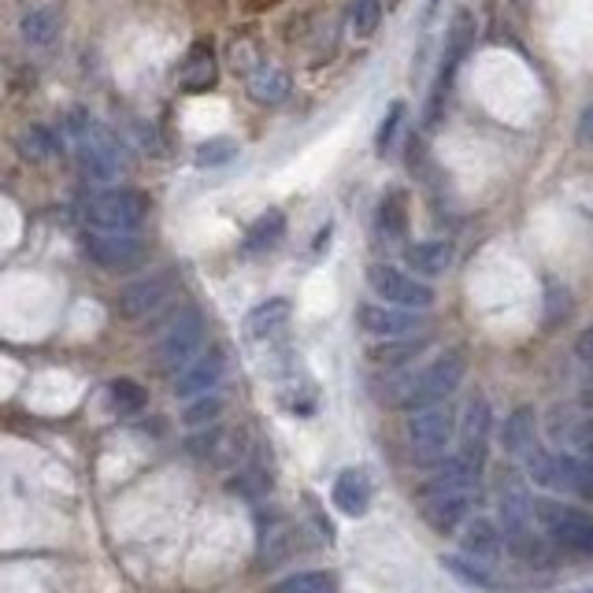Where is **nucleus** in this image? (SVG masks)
Instances as JSON below:
<instances>
[{
    "label": "nucleus",
    "mask_w": 593,
    "mask_h": 593,
    "mask_svg": "<svg viewBox=\"0 0 593 593\" xmlns=\"http://www.w3.org/2000/svg\"><path fill=\"white\" fill-rule=\"evenodd\" d=\"M67 138H71V149L79 157L82 171L96 182H115L126 168V152L123 145L115 141V134L109 126H101L90 112L75 109L67 112Z\"/></svg>",
    "instance_id": "nucleus-1"
},
{
    "label": "nucleus",
    "mask_w": 593,
    "mask_h": 593,
    "mask_svg": "<svg viewBox=\"0 0 593 593\" xmlns=\"http://www.w3.org/2000/svg\"><path fill=\"white\" fill-rule=\"evenodd\" d=\"M152 212L149 193L134 186H109L96 190L82 204V219L90 230H104V235H138Z\"/></svg>",
    "instance_id": "nucleus-2"
},
{
    "label": "nucleus",
    "mask_w": 593,
    "mask_h": 593,
    "mask_svg": "<svg viewBox=\"0 0 593 593\" xmlns=\"http://www.w3.org/2000/svg\"><path fill=\"white\" fill-rule=\"evenodd\" d=\"M464 372H468V356H464L460 349L442 353L437 360H431L420 375L408 378L404 390L394 397V404L401 408V412H420V408L442 404L445 397H453L456 386L464 383Z\"/></svg>",
    "instance_id": "nucleus-3"
},
{
    "label": "nucleus",
    "mask_w": 593,
    "mask_h": 593,
    "mask_svg": "<svg viewBox=\"0 0 593 593\" xmlns=\"http://www.w3.org/2000/svg\"><path fill=\"white\" fill-rule=\"evenodd\" d=\"M471 48H475V15L468 8H456L449 34H445V53H442V67H437V82L431 90V101H426V123L442 119L445 96H449L456 71H460V64L471 56Z\"/></svg>",
    "instance_id": "nucleus-4"
},
{
    "label": "nucleus",
    "mask_w": 593,
    "mask_h": 593,
    "mask_svg": "<svg viewBox=\"0 0 593 593\" xmlns=\"http://www.w3.org/2000/svg\"><path fill=\"white\" fill-rule=\"evenodd\" d=\"M404 437H408V453H412L415 464L445 460V453H449V445H453V412L445 404L408 412Z\"/></svg>",
    "instance_id": "nucleus-5"
},
{
    "label": "nucleus",
    "mask_w": 593,
    "mask_h": 593,
    "mask_svg": "<svg viewBox=\"0 0 593 593\" xmlns=\"http://www.w3.org/2000/svg\"><path fill=\"white\" fill-rule=\"evenodd\" d=\"M534 523H538L557 546L582 552V557H593V515L590 512L571 509V504H560V501H538L534 504Z\"/></svg>",
    "instance_id": "nucleus-6"
},
{
    "label": "nucleus",
    "mask_w": 593,
    "mask_h": 593,
    "mask_svg": "<svg viewBox=\"0 0 593 593\" xmlns=\"http://www.w3.org/2000/svg\"><path fill=\"white\" fill-rule=\"evenodd\" d=\"M85 256L93 260L101 271H112V275H130L149 264V241L138 235H104V230H85L82 238Z\"/></svg>",
    "instance_id": "nucleus-7"
},
{
    "label": "nucleus",
    "mask_w": 593,
    "mask_h": 593,
    "mask_svg": "<svg viewBox=\"0 0 593 593\" xmlns=\"http://www.w3.org/2000/svg\"><path fill=\"white\" fill-rule=\"evenodd\" d=\"M204 345V316L197 308H186L168 323L157 342V367L160 372H182L193 356H201Z\"/></svg>",
    "instance_id": "nucleus-8"
},
{
    "label": "nucleus",
    "mask_w": 593,
    "mask_h": 593,
    "mask_svg": "<svg viewBox=\"0 0 593 593\" xmlns=\"http://www.w3.org/2000/svg\"><path fill=\"white\" fill-rule=\"evenodd\" d=\"M367 286H372L386 305L412 308V312H426V308L434 305V286H426V278L408 275V271L394 267V264L367 267Z\"/></svg>",
    "instance_id": "nucleus-9"
},
{
    "label": "nucleus",
    "mask_w": 593,
    "mask_h": 593,
    "mask_svg": "<svg viewBox=\"0 0 593 593\" xmlns=\"http://www.w3.org/2000/svg\"><path fill=\"white\" fill-rule=\"evenodd\" d=\"M174 294V275L171 271H157V275H145L138 282H130V286L119 294V316L130 319V323H138V319H149L163 312V305L171 300Z\"/></svg>",
    "instance_id": "nucleus-10"
},
{
    "label": "nucleus",
    "mask_w": 593,
    "mask_h": 593,
    "mask_svg": "<svg viewBox=\"0 0 593 593\" xmlns=\"http://www.w3.org/2000/svg\"><path fill=\"white\" fill-rule=\"evenodd\" d=\"M223 372H227V356H223V349H204V353L193 356L190 364L179 372V378H174V397L193 401V397H201V394H212L219 386Z\"/></svg>",
    "instance_id": "nucleus-11"
},
{
    "label": "nucleus",
    "mask_w": 593,
    "mask_h": 593,
    "mask_svg": "<svg viewBox=\"0 0 593 593\" xmlns=\"http://www.w3.org/2000/svg\"><path fill=\"white\" fill-rule=\"evenodd\" d=\"M486 445H490V404L486 397H475L464 412V426H460V460L468 464L471 471L482 475V464H486Z\"/></svg>",
    "instance_id": "nucleus-12"
},
{
    "label": "nucleus",
    "mask_w": 593,
    "mask_h": 593,
    "mask_svg": "<svg viewBox=\"0 0 593 593\" xmlns=\"http://www.w3.org/2000/svg\"><path fill=\"white\" fill-rule=\"evenodd\" d=\"M356 323H360V330H367V334L390 342V338L412 334V330L420 327V316H415L412 308H397V305H360Z\"/></svg>",
    "instance_id": "nucleus-13"
},
{
    "label": "nucleus",
    "mask_w": 593,
    "mask_h": 593,
    "mask_svg": "<svg viewBox=\"0 0 593 593\" xmlns=\"http://www.w3.org/2000/svg\"><path fill=\"white\" fill-rule=\"evenodd\" d=\"M468 509H471V493H431V498H420L423 520L437 534H453L468 520Z\"/></svg>",
    "instance_id": "nucleus-14"
},
{
    "label": "nucleus",
    "mask_w": 593,
    "mask_h": 593,
    "mask_svg": "<svg viewBox=\"0 0 593 593\" xmlns=\"http://www.w3.org/2000/svg\"><path fill=\"white\" fill-rule=\"evenodd\" d=\"M330 501H334V509L342 512V515H349V520H360V515L367 512V504H372V479H367V471L345 468L334 479Z\"/></svg>",
    "instance_id": "nucleus-15"
},
{
    "label": "nucleus",
    "mask_w": 593,
    "mask_h": 593,
    "mask_svg": "<svg viewBox=\"0 0 593 593\" xmlns=\"http://www.w3.org/2000/svg\"><path fill=\"white\" fill-rule=\"evenodd\" d=\"M246 90L252 101L260 104H282L289 96V90H294V79H289V71H282L275 64H256L246 75Z\"/></svg>",
    "instance_id": "nucleus-16"
},
{
    "label": "nucleus",
    "mask_w": 593,
    "mask_h": 593,
    "mask_svg": "<svg viewBox=\"0 0 593 593\" xmlns=\"http://www.w3.org/2000/svg\"><path fill=\"white\" fill-rule=\"evenodd\" d=\"M219 82V64L208 42H197L182 60V90L186 93H204Z\"/></svg>",
    "instance_id": "nucleus-17"
},
{
    "label": "nucleus",
    "mask_w": 593,
    "mask_h": 593,
    "mask_svg": "<svg viewBox=\"0 0 593 593\" xmlns=\"http://www.w3.org/2000/svg\"><path fill=\"white\" fill-rule=\"evenodd\" d=\"M404 264L412 275L437 278L453 264V246L449 241H412V246H404Z\"/></svg>",
    "instance_id": "nucleus-18"
},
{
    "label": "nucleus",
    "mask_w": 593,
    "mask_h": 593,
    "mask_svg": "<svg viewBox=\"0 0 593 593\" xmlns=\"http://www.w3.org/2000/svg\"><path fill=\"white\" fill-rule=\"evenodd\" d=\"M286 235V216H282L278 208H267L264 216L252 219V227L246 230V238H241V252L246 256H264L271 252Z\"/></svg>",
    "instance_id": "nucleus-19"
},
{
    "label": "nucleus",
    "mask_w": 593,
    "mask_h": 593,
    "mask_svg": "<svg viewBox=\"0 0 593 593\" xmlns=\"http://www.w3.org/2000/svg\"><path fill=\"white\" fill-rule=\"evenodd\" d=\"M534 437H538V415H534V408H515V412L504 420V431H501V445L504 453L512 456H527L534 449Z\"/></svg>",
    "instance_id": "nucleus-20"
},
{
    "label": "nucleus",
    "mask_w": 593,
    "mask_h": 593,
    "mask_svg": "<svg viewBox=\"0 0 593 593\" xmlns=\"http://www.w3.org/2000/svg\"><path fill=\"white\" fill-rule=\"evenodd\" d=\"M560 490H571L579 498L593 501V442L582 456H560Z\"/></svg>",
    "instance_id": "nucleus-21"
},
{
    "label": "nucleus",
    "mask_w": 593,
    "mask_h": 593,
    "mask_svg": "<svg viewBox=\"0 0 593 593\" xmlns=\"http://www.w3.org/2000/svg\"><path fill=\"white\" fill-rule=\"evenodd\" d=\"M19 34H23L26 45L34 48H45L56 42V34H60V12L56 8H31V12L23 15V23H19Z\"/></svg>",
    "instance_id": "nucleus-22"
},
{
    "label": "nucleus",
    "mask_w": 593,
    "mask_h": 593,
    "mask_svg": "<svg viewBox=\"0 0 593 593\" xmlns=\"http://www.w3.org/2000/svg\"><path fill=\"white\" fill-rule=\"evenodd\" d=\"M442 563H445V571H449V575H456L460 582H468V586H475V590H486V593L501 590V582H498V575H493L490 560H479V557H442Z\"/></svg>",
    "instance_id": "nucleus-23"
},
{
    "label": "nucleus",
    "mask_w": 593,
    "mask_h": 593,
    "mask_svg": "<svg viewBox=\"0 0 593 593\" xmlns=\"http://www.w3.org/2000/svg\"><path fill=\"white\" fill-rule=\"evenodd\" d=\"M286 319H289V300L271 297L246 316V334L249 338H271L278 327H286Z\"/></svg>",
    "instance_id": "nucleus-24"
},
{
    "label": "nucleus",
    "mask_w": 593,
    "mask_h": 593,
    "mask_svg": "<svg viewBox=\"0 0 593 593\" xmlns=\"http://www.w3.org/2000/svg\"><path fill=\"white\" fill-rule=\"evenodd\" d=\"M460 541L464 549H468V557H479V560H493L501 549V534L490 520H471L468 531L460 534Z\"/></svg>",
    "instance_id": "nucleus-25"
},
{
    "label": "nucleus",
    "mask_w": 593,
    "mask_h": 593,
    "mask_svg": "<svg viewBox=\"0 0 593 593\" xmlns=\"http://www.w3.org/2000/svg\"><path fill=\"white\" fill-rule=\"evenodd\" d=\"M334 590H338L334 571H300V575H289L271 586V593H334Z\"/></svg>",
    "instance_id": "nucleus-26"
},
{
    "label": "nucleus",
    "mask_w": 593,
    "mask_h": 593,
    "mask_svg": "<svg viewBox=\"0 0 593 593\" xmlns=\"http://www.w3.org/2000/svg\"><path fill=\"white\" fill-rule=\"evenodd\" d=\"M378 227H383L386 238H404L408 235V201L404 193H386L383 204H378Z\"/></svg>",
    "instance_id": "nucleus-27"
},
{
    "label": "nucleus",
    "mask_w": 593,
    "mask_h": 593,
    "mask_svg": "<svg viewBox=\"0 0 593 593\" xmlns=\"http://www.w3.org/2000/svg\"><path fill=\"white\" fill-rule=\"evenodd\" d=\"M109 401L119 415H138L149 404V394L134 378H115V383H109Z\"/></svg>",
    "instance_id": "nucleus-28"
},
{
    "label": "nucleus",
    "mask_w": 593,
    "mask_h": 593,
    "mask_svg": "<svg viewBox=\"0 0 593 593\" xmlns=\"http://www.w3.org/2000/svg\"><path fill=\"white\" fill-rule=\"evenodd\" d=\"M19 149H23V157H31V160H48L60 152V138H56L53 130H45V126H31V130L19 138Z\"/></svg>",
    "instance_id": "nucleus-29"
},
{
    "label": "nucleus",
    "mask_w": 593,
    "mask_h": 593,
    "mask_svg": "<svg viewBox=\"0 0 593 593\" xmlns=\"http://www.w3.org/2000/svg\"><path fill=\"white\" fill-rule=\"evenodd\" d=\"M527 471L538 486H557L560 490V456H552L549 449H538V445H534L527 453Z\"/></svg>",
    "instance_id": "nucleus-30"
},
{
    "label": "nucleus",
    "mask_w": 593,
    "mask_h": 593,
    "mask_svg": "<svg viewBox=\"0 0 593 593\" xmlns=\"http://www.w3.org/2000/svg\"><path fill=\"white\" fill-rule=\"evenodd\" d=\"M401 123H404V101H394L390 109H386L383 123H378V130H375V152H378V157H390V145L397 138V130H401Z\"/></svg>",
    "instance_id": "nucleus-31"
},
{
    "label": "nucleus",
    "mask_w": 593,
    "mask_h": 593,
    "mask_svg": "<svg viewBox=\"0 0 593 593\" xmlns=\"http://www.w3.org/2000/svg\"><path fill=\"white\" fill-rule=\"evenodd\" d=\"M353 34L356 37H372L378 31V23H383V0H353Z\"/></svg>",
    "instance_id": "nucleus-32"
},
{
    "label": "nucleus",
    "mask_w": 593,
    "mask_h": 593,
    "mask_svg": "<svg viewBox=\"0 0 593 593\" xmlns=\"http://www.w3.org/2000/svg\"><path fill=\"white\" fill-rule=\"evenodd\" d=\"M423 345H426V338H423V342H420V338H408V334L404 338H390V345H378L372 353V360H378V364H386V367L404 364V360L420 353Z\"/></svg>",
    "instance_id": "nucleus-33"
},
{
    "label": "nucleus",
    "mask_w": 593,
    "mask_h": 593,
    "mask_svg": "<svg viewBox=\"0 0 593 593\" xmlns=\"http://www.w3.org/2000/svg\"><path fill=\"white\" fill-rule=\"evenodd\" d=\"M219 412H223V397H216V394H201V397H193V401L186 404L182 420H186L190 426H204V423L219 420Z\"/></svg>",
    "instance_id": "nucleus-34"
},
{
    "label": "nucleus",
    "mask_w": 593,
    "mask_h": 593,
    "mask_svg": "<svg viewBox=\"0 0 593 593\" xmlns=\"http://www.w3.org/2000/svg\"><path fill=\"white\" fill-rule=\"evenodd\" d=\"M238 157V141L230 138H216V141H204L197 149V168H223Z\"/></svg>",
    "instance_id": "nucleus-35"
},
{
    "label": "nucleus",
    "mask_w": 593,
    "mask_h": 593,
    "mask_svg": "<svg viewBox=\"0 0 593 593\" xmlns=\"http://www.w3.org/2000/svg\"><path fill=\"white\" fill-rule=\"evenodd\" d=\"M271 486V479L264 471H246V479H238L235 482V490H241V493H249V498H260V493H264Z\"/></svg>",
    "instance_id": "nucleus-36"
},
{
    "label": "nucleus",
    "mask_w": 593,
    "mask_h": 593,
    "mask_svg": "<svg viewBox=\"0 0 593 593\" xmlns=\"http://www.w3.org/2000/svg\"><path fill=\"white\" fill-rule=\"evenodd\" d=\"M579 141L582 145H593V104L586 112H582V119H579Z\"/></svg>",
    "instance_id": "nucleus-37"
},
{
    "label": "nucleus",
    "mask_w": 593,
    "mask_h": 593,
    "mask_svg": "<svg viewBox=\"0 0 593 593\" xmlns=\"http://www.w3.org/2000/svg\"><path fill=\"white\" fill-rule=\"evenodd\" d=\"M575 437H579L582 445H590V442H593V420H586V423H582Z\"/></svg>",
    "instance_id": "nucleus-38"
},
{
    "label": "nucleus",
    "mask_w": 593,
    "mask_h": 593,
    "mask_svg": "<svg viewBox=\"0 0 593 593\" xmlns=\"http://www.w3.org/2000/svg\"><path fill=\"white\" fill-rule=\"evenodd\" d=\"M575 593H593V590H575Z\"/></svg>",
    "instance_id": "nucleus-39"
}]
</instances>
